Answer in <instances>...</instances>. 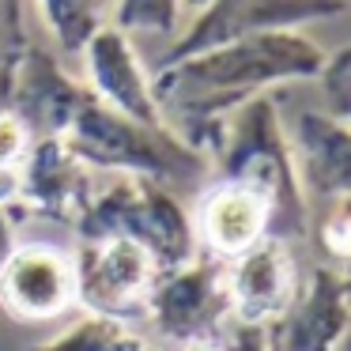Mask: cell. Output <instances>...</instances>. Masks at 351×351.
Masks as SVG:
<instances>
[{
	"instance_id": "277c9868",
	"label": "cell",
	"mask_w": 351,
	"mask_h": 351,
	"mask_svg": "<svg viewBox=\"0 0 351 351\" xmlns=\"http://www.w3.org/2000/svg\"><path fill=\"white\" fill-rule=\"evenodd\" d=\"M19 147H23V129H19V121H12V117H0V162L16 159Z\"/></svg>"
},
{
	"instance_id": "6da1fadb",
	"label": "cell",
	"mask_w": 351,
	"mask_h": 351,
	"mask_svg": "<svg viewBox=\"0 0 351 351\" xmlns=\"http://www.w3.org/2000/svg\"><path fill=\"white\" fill-rule=\"evenodd\" d=\"M69 265L49 250H23L4 272V295L23 313H53L69 298Z\"/></svg>"
},
{
	"instance_id": "7a4b0ae2",
	"label": "cell",
	"mask_w": 351,
	"mask_h": 351,
	"mask_svg": "<svg viewBox=\"0 0 351 351\" xmlns=\"http://www.w3.org/2000/svg\"><path fill=\"white\" fill-rule=\"evenodd\" d=\"M265 227V204L253 193H219L208 204V234L219 250H245Z\"/></svg>"
},
{
	"instance_id": "3957f363",
	"label": "cell",
	"mask_w": 351,
	"mask_h": 351,
	"mask_svg": "<svg viewBox=\"0 0 351 351\" xmlns=\"http://www.w3.org/2000/svg\"><path fill=\"white\" fill-rule=\"evenodd\" d=\"M106 272L114 276L117 291L132 287V283H140V276H144V253H140L132 242L110 245V253H106Z\"/></svg>"
},
{
	"instance_id": "5b68a950",
	"label": "cell",
	"mask_w": 351,
	"mask_h": 351,
	"mask_svg": "<svg viewBox=\"0 0 351 351\" xmlns=\"http://www.w3.org/2000/svg\"><path fill=\"white\" fill-rule=\"evenodd\" d=\"M189 351H208V348H189Z\"/></svg>"
}]
</instances>
